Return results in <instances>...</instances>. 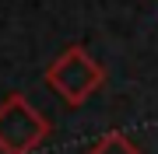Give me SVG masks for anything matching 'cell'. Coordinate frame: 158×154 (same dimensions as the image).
Masks as SVG:
<instances>
[{
  "instance_id": "cell-1",
  "label": "cell",
  "mask_w": 158,
  "mask_h": 154,
  "mask_svg": "<svg viewBox=\"0 0 158 154\" xmlns=\"http://www.w3.org/2000/svg\"><path fill=\"white\" fill-rule=\"evenodd\" d=\"M42 81H46V88H49L53 95L63 98V105L81 109L102 84H106V67H102L85 46H67L49 67H46Z\"/></svg>"
},
{
  "instance_id": "cell-2",
  "label": "cell",
  "mask_w": 158,
  "mask_h": 154,
  "mask_svg": "<svg viewBox=\"0 0 158 154\" xmlns=\"http://www.w3.org/2000/svg\"><path fill=\"white\" fill-rule=\"evenodd\" d=\"M53 133V123L25 95H7L0 102V154H32Z\"/></svg>"
},
{
  "instance_id": "cell-3",
  "label": "cell",
  "mask_w": 158,
  "mask_h": 154,
  "mask_svg": "<svg viewBox=\"0 0 158 154\" xmlns=\"http://www.w3.org/2000/svg\"><path fill=\"white\" fill-rule=\"evenodd\" d=\"M85 154H141V147H137L127 133L116 130V133H102V137L91 144Z\"/></svg>"
}]
</instances>
